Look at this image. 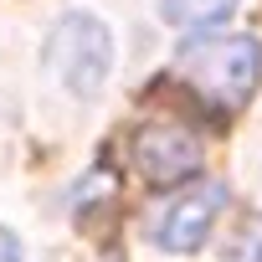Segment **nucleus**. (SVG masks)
Instances as JSON below:
<instances>
[{
    "label": "nucleus",
    "mask_w": 262,
    "mask_h": 262,
    "mask_svg": "<svg viewBox=\"0 0 262 262\" xmlns=\"http://www.w3.org/2000/svg\"><path fill=\"white\" fill-rule=\"evenodd\" d=\"M180 77L195 88L201 103L236 113L262 82V47L252 36H211L180 52Z\"/></svg>",
    "instance_id": "obj_1"
},
{
    "label": "nucleus",
    "mask_w": 262,
    "mask_h": 262,
    "mask_svg": "<svg viewBox=\"0 0 262 262\" xmlns=\"http://www.w3.org/2000/svg\"><path fill=\"white\" fill-rule=\"evenodd\" d=\"M41 57L52 62V72L72 93H98L108 82V67H113V41H108L103 21H93V16H62L57 31L47 36Z\"/></svg>",
    "instance_id": "obj_2"
},
{
    "label": "nucleus",
    "mask_w": 262,
    "mask_h": 262,
    "mask_svg": "<svg viewBox=\"0 0 262 262\" xmlns=\"http://www.w3.org/2000/svg\"><path fill=\"white\" fill-rule=\"evenodd\" d=\"M221 211H226V185H221V180L185 185V190H175V195H165V201L155 206L149 236H155V247H165V252H195V247L211 236V226H216Z\"/></svg>",
    "instance_id": "obj_3"
},
{
    "label": "nucleus",
    "mask_w": 262,
    "mask_h": 262,
    "mask_svg": "<svg viewBox=\"0 0 262 262\" xmlns=\"http://www.w3.org/2000/svg\"><path fill=\"white\" fill-rule=\"evenodd\" d=\"M134 165L144 170V180H155V185H175V180H190L201 165H206V144H201V134L195 128H185V123H144L139 134H134Z\"/></svg>",
    "instance_id": "obj_4"
},
{
    "label": "nucleus",
    "mask_w": 262,
    "mask_h": 262,
    "mask_svg": "<svg viewBox=\"0 0 262 262\" xmlns=\"http://www.w3.org/2000/svg\"><path fill=\"white\" fill-rule=\"evenodd\" d=\"M160 11L170 26L180 31H195V26H216L236 11V0H160Z\"/></svg>",
    "instance_id": "obj_5"
},
{
    "label": "nucleus",
    "mask_w": 262,
    "mask_h": 262,
    "mask_svg": "<svg viewBox=\"0 0 262 262\" xmlns=\"http://www.w3.org/2000/svg\"><path fill=\"white\" fill-rule=\"evenodd\" d=\"M221 262H262V211L242 221V231L231 236V247L221 252Z\"/></svg>",
    "instance_id": "obj_6"
},
{
    "label": "nucleus",
    "mask_w": 262,
    "mask_h": 262,
    "mask_svg": "<svg viewBox=\"0 0 262 262\" xmlns=\"http://www.w3.org/2000/svg\"><path fill=\"white\" fill-rule=\"evenodd\" d=\"M0 262H21V247H16L11 231H0Z\"/></svg>",
    "instance_id": "obj_7"
}]
</instances>
